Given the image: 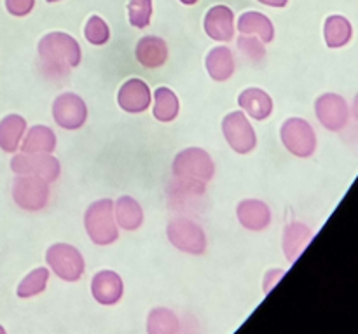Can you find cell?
Returning <instances> with one entry per match:
<instances>
[{
	"label": "cell",
	"instance_id": "obj_1",
	"mask_svg": "<svg viewBox=\"0 0 358 334\" xmlns=\"http://www.w3.org/2000/svg\"><path fill=\"white\" fill-rule=\"evenodd\" d=\"M38 56L51 70L69 74V70L79 67L83 60L80 46L72 35L63 32H51L38 42Z\"/></svg>",
	"mask_w": 358,
	"mask_h": 334
},
{
	"label": "cell",
	"instance_id": "obj_2",
	"mask_svg": "<svg viewBox=\"0 0 358 334\" xmlns=\"http://www.w3.org/2000/svg\"><path fill=\"white\" fill-rule=\"evenodd\" d=\"M84 228L93 244L110 245L117 242L119 228L114 217V202L103 198L91 203L84 214Z\"/></svg>",
	"mask_w": 358,
	"mask_h": 334
},
{
	"label": "cell",
	"instance_id": "obj_3",
	"mask_svg": "<svg viewBox=\"0 0 358 334\" xmlns=\"http://www.w3.org/2000/svg\"><path fill=\"white\" fill-rule=\"evenodd\" d=\"M171 172H173L175 177L182 179V181H194L206 184V182L212 181L213 174H215V163L205 149L189 147V149L180 151L175 156Z\"/></svg>",
	"mask_w": 358,
	"mask_h": 334
},
{
	"label": "cell",
	"instance_id": "obj_4",
	"mask_svg": "<svg viewBox=\"0 0 358 334\" xmlns=\"http://www.w3.org/2000/svg\"><path fill=\"white\" fill-rule=\"evenodd\" d=\"M45 263L58 279L77 282L86 272V261L79 249L69 244H55L45 252Z\"/></svg>",
	"mask_w": 358,
	"mask_h": 334
},
{
	"label": "cell",
	"instance_id": "obj_5",
	"mask_svg": "<svg viewBox=\"0 0 358 334\" xmlns=\"http://www.w3.org/2000/svg\"><path fill=\"white\" fill-rule=\"evenodd\" d=\"M170 244L180 252L191 256H201L206 251V235L199 224L187 217H175L166 228Z\"/></svg>",
	"mask_w": 358,
	"mask_h": 334
},
{
	"label": "cell",
	"instance_id": "obj_6",
	"mask_svg": "<svg viewBox=\"0 0 358 334\" xmlns=\"http://www.w3.org/2000/svg\"><path fill=\"white\" fill-rule=\"evenodd\" d=\"M280 137L285 149L297 158H311L317 151V135L306 119H287L280 130Z\"/></svg>",
	"mask_w": 358,
	"mask_h": 334
},
{
	"label": "cell",
	"instance_id": "obj_7",
	"mask_svg": "<svg viewBox=\"0 0 358 334\" xmlns=\"http://www.w3.org/2000/svg\"><path fill=\"white\" fill-rule=\"evenodd\" d=\"M49 182L34 175H17L13 186V198L20 209L27 212H38L49 202Z\"/></svg>",
	"mask_w": 358,
	"mask_h": 334
},
{
	"label": "cell",
	"instance_id": "obj_8",
	"mask_svg": "<svg viewBox=\"0 0 358 334\" xmlns=\"http://www.w3.org/2000/svg\"><path fill=\"white\" fill-rule=\"evenodd\" d=\"M222 133L231 149L238 154H248L257 146V135L245 112L234 111L222 119Z\"/></svg>",
	"mask_w": 358,
	"mask_h": 334
},
{
	"label": "cell",
	"instance_id": "obj_9",
	"mask_svg": "<svg viewBox=\"0 0 358 334\" xmlns=\"http://www.w3.org/2000/svg\"><path fill=\"white\" fill-rule=\"evenodd\" d=\"M10 168L16 175H34V177L44 179L45 182H55L59 177L62 165L58 158L49 153H21L13 158Z\"/></svg>",
	"mask_w": 358,
	"mask_h": 334
},
{
	"label": "cell",
	"instance_id": "obj_10",
	"mask_svg": "<svg viewBox=\"0 0 358 334\" xmlns=\"http://www.w3.org/2000/svg\"><path fill=\"white\" fill-rule=\"evenodd\" d=\"M52 118L63 130H79L87 119L86 102L76 93H62L52 104Z\"/></svg>",
	"mask_w": 358,
	"mask_h": 334
},
{
	"label": "cell",
	"instance_id": "obj_11",
	"mask_svg": "<svg viewBox=\"0 0 358 334\" xmlns=\"http://www.w3.org/2000/svg\"><path fill=\"white\" fill-rule=\"evenodd\" d=\"M315 114L324 128L331 130V132H339L348 125L350 109L341 95L325 93L315 102Z\"/></svg>",
	"mask_w": 358,
	"mask_h": 334
},
{
	"label": "cell",
	"instance_id": "obj_12",
	"mask_svg": "<svg viewBox=\"0 0 358 334\" xmlns=\"http://www.w3.org/2000/svg\"><path fill=\"white\" fill-rule=\"evenodd\" d=\"M117 104L119 107L129 114H140L149 109L152 104V93L145 81L142 79H128L117 93Z\"/></svg>",
	"mask_w": 358,
	"mask_h": 334
},
{
	"label": "cell",
	"instance_id": "obj_13",
	"mask_svg": "<svg viewBox=\"0 0 358 334\" xmlns=\"http://www.w3.org/2000/svg\"><path fill=\"white\" fill-rule=\"evenodd\" d=\"M91 294L100 305L112 307L121 301L122 294H124V284L115 272L101 270L91 280Z\"/></svg>",
	"mask_w": 358,
	"mask_h": 334
},
{
	"label": "cell",
	"instance_id": "obj_14",
	"mask_svg": "<svg viewBox=\"0 0 358 334\" xmlns=\"http://www.w3.org/2000/svg\"><path fill=\"white\" fill-rule=\"evenodd\" d=\"M206 35L217 42H227L234 35V14L229 7L215 6L205 16Z\"/></svg>",
	"mask_w": 358,
	"mask_h": 334
},
{
	"label": "cell",
	"instance_id": "obj_15",
	"mask_svg": "<svg viewBox=\"0 0 358 334\" xmlns=\"http://www.w3.org/2000/svg\"><path fill=\"white\" fill-rule=\"evenodd\" d=\"M236 216L248 231H264L271 224V210L261 200H243L238 203Z\"/></svg>",
	"mask_w": 358,
	"mask_h": 334
},
{
	"label": "cell",
	"instance_id": "obj_16",
	"mask_svg": "<svg viewBox=\"0 0 358 334\" xmlns=\"http://www.w3.org/2000/svg\"><path fill=\"white\" fill-rule=\"evenodd\" d=\"M135 56L140 65L145 69H159L168 60V46L161 37L147 35L140 39L136 44Z\"/></svg>",
	"mask_w": 358,
	"mask_h": 334
},
{
	"label": "cell",
	"instance_id": "obj_17",
	"mask_svg": "<svg viewBox=\"0 0 358 334\" xmlns=\"http://www.w3.org/2000/svg\"><path fill=\"white\" fill-rule=\"evenodd\" d=\"M311 238H313V231L306 224L299 223V221L287 224L285 231H283V252H285V258L289 259V263L297 261V258L310 245Z\"/></svg>",
	"mask_w": 358,
	"mask_h": 334
},
{
	"label": "cell",
	"instance_id": "obj_18",
	"mask_svg": "<svg viewBox=\"0 0 358 334\" xmlns=\"http://www.w3.org/2000/svg\"><path fill=\"white\" fill-rule=\"evenodd\" d=\"M238 105L247 116H250L255 121H264L273 112V100L264 90L259 88H248L241 91L238 97Z\"/></svg>",
	"mask_w": 358,
	"mask_h": 334
},
{
	"label": "cell",
	"instance_id": "obj_19",
	"mask_svg": "<svg viewBox=\"0 0 358 334\" xmlns=\"http://www.w3.org/2000/svg\"><path fill=\"white\" fill-rule=\"evenodd\" d=\"M206 70H208L210 77L217 83H224V81L231 79L234 74V56L233 51L226 46H217L206 56Z\"/></svg>",
	"mask_w": 358,
	"mask_h": 334
},
{
	"label": "cell",
	"instance_id": "obj_20",
	"mask_svg": "<svg viewBox=\"0 0 358 334\" xmlns=\"http://www.w3.org/2000/svg\"><path fill=\"white\" fill-rule=\"evenodd\" d=\"M238 32L243 35H255L264 44H269L275 39V27L269 18L261 13H255V11L241 14L238 20Z\"/></svg>",
	"mask_w": 358,
	"mask_h": 334
},
{
	"label": "cell",
	"instance_id": "obj_21",
	"mask_svg": "<svg viewBox=\"0 0 358 334\" xmlns=\"http://www.w3.org/2000/svg\"><path fill=\"white\" fill-rule=\"evenodd\" d=\"M114 217L119 228L126 231H136L143 223V210L131 196H121L114 203Z\"/></svg>",
	"mask_w": 358,
	"mask_h": 334
},
{
	"label": "cell",
	"instance_id": "obj_22",
	"mask_svg": "<svg viewBox=\"0 0 358 334\" xmlns=\"http://www.w3.org/2000/svg\"><path fill=\"white\" fill-rule=\"evenodd\" d=\"M23 153H49L52 154L56 149V135L51 128L44 125L31 126L27 132L23 144H20Z\"/></svg>",
	"mask_w": 358,
	"mask_h": 334
},
{
	"label": "cell",
	"instance_id": "obj_23",
	"mask_svg": "<svg viewBox=\"0 0 358 334\" xmlns=\"http://www.w3.org/2000/svg\"><path fill=\"white\" fill-rule=\"evenodd\" d=\"M27 132V121L21 116L10 114L0 121V147L7 153H14L20 147L23 133Z\"/></svg>",
	"mask_w": 358,
	"mask_h": 334
},
{
	"label": "cell",
	"instance_id": "obj_24",
	"mask_svg": "<svg viewBox=\"0 0 358 334\" xmlns=\"http://www.w3.org/2000/svg\"><path fill=\"white\" fill-rule=\"evenodd\" d=\"M180 111V102L178 97L166 86H161L154 91V109L152 114L157 121L170 123L177 119Z\"/></svg>",
	"mask_w": 358,
	"mask_h": 334
},
{
	"label": "cell",
	"instance_id": "obj_25",
	"mask_svg": "<svg viewBox=\"0 0 358 334\" xmlns=\"http://www.w3.org/2000/svg\"><path fill=\"white\" fill-rule=\"evenodd\" d=\"M352 23L345 16H331L325 21V42L332 49L343 48V46L348 44L350 39H352Z\"/></svg>",
	"mask_w": 358,
	"mask_h": 334
},
{
	"label": "cell",
	"instance_id": "obj_26",
	"mask_svg": "<svg viewBox=\"0 0 358 334\" xmlns=\"http://www.w3.org/2000/svg\"><path fill=\"white\" fill-rule=\"evenodd\" d=\"M178 331V319L168 308H156L147 319V333L150 334H173Z\"/></svg>",
	"mask_w": 358,
	"mask_h": 334
},
{
	"label": "cell",
	"instance_id": "obj_27",
	"mask_svg": "<svg viewBox=\"0 0 358 334\" xmlns=\"http://www.w3.org/2000/svg\"><path fill=\"white\" fill-rule=\"evenodd\" d=\"M49 280V270L48 268H37L34 272L28 273L21 284L17 286V296L21 300H27V298H34L37 294L44 293L45 287H48Z\"/></svg>",
	"mask_w": 358,
	"mask_h": 334
},
{
	"label": "cell",
	"instance_id": "obj_28",
	"mask_svg": "<svg viewBox=\"0 0 358 334\" xmlns=\"http://www.w3.org/2000/svg\"><path fill=\"white\" fill-rule=\"evenodd\" d=\"M129 23L135 28H147L152 16V0H129Z\"/></svg>",
	"mask_w": 358,
	"mask_h": 334
},
{
	"label": "cell",
	"instance_id": "obj_29",
	"mask_svg": "<svg viewBox=\"0 0 358 334\" xmlns=\"http://www.w3.org/2000/svg\"><path fill=\"white\" fill-rule=\"evenodd\" d=\"M84 37L90 44L103 46L110 39V28L100 16H91L87 20L86 28H84Z\"/></svg>",
	"mask_w": 358,
	"mask_h": 334
},
{
	"label": "cell",
	"instance_id": "obj_30",
	"mask_svg": "<svg viewBox=\"0 0 358 334\" xmlns=\"http://www.w3.org/2000/svg\"><path fill=\"white\" fill-rule=\"evenodd\" d=\"M238 48H240L248 58L255 60V62H259V60H262L266 56V48L262 46V42L259 41V39L250 37V35L241 34V37L238 39Z\"/></svg>",
	"mask_w": 358,
	"mask_h": 334
},
{
	"label": "cell",
	"instance_id": "obj_31",
	"mask_svg": "<svg viewBox=\"0 0 358 334\" xmlns=\"http://www.w3.org/2000/svg\"><path fill=\"white\" fill-rule=\"evenodd\" d=\"M35 0H6L7 11L14 16H27L34 9Z\"/></svg>",
	"mask_w": 358,
	"mask_h": 334
},
{
	"label": "cell",
	"instance_id": "obj_32",
	"mask_svg": "<svg viewBox=\"0 0 358 334\" xmlns=\"http://www.w3.org/2000/svg\"><path fill=\"white\" fill-rule=\"evenodd\" d=\"M282 275H283V272L282 270H271V272L268 273V275H266V280H264V293H269V289H271L273 286H276V282H278L280 279H282Z\"/></svg>",
	"mask_w": 358,
	"mask_h": 334
},
{
	"label": "cell",
	"instance_id": "obj_33",
	"mask_svg": "<svg viewBox=\"0 0 358 334\" xmlns=\"http://www.w3.org/2000/svg\"><path fill=\"white\" fill-rule=\"evenodd\" d=\"M261 4H266V6L271 7H285L289 4V0H259Z\"/></svg>",
	"mask_w": 358,
	"mask_h": 334
},
{
	"label": "cell",
	"instance_id": "obj_34",
	"mask_svg": "<svg viewBox=\"0 0 358 334\" xmlns=\"http://www.w3.org/2000/svg\"><path fill=\"white\" fill-rule=\"evenodd\" d=\"M182 4H185V6H194L196 2H198V0H180Z\"/></svg>",
	"mask_w": 358,
	"mask_h": 334
},
{
	"label": "cell",
	"instance_id": "obj_35",
	"mask_svg": "<svg viewBox=\"0 0 358 334\" xmlns=\"http://www.w3.org/2000/svg\"><path fill=\"white\" fill-rule=\"evenodd\" d=\"M48 2H58V0H48Z\"/></svg>",
	"mask_w": 358,
	"mask_h": 334
}]
</instances>
